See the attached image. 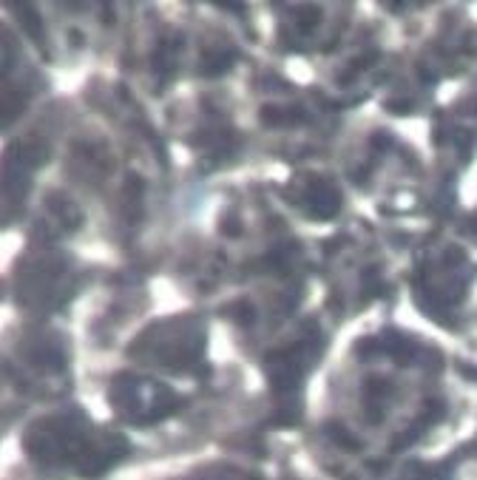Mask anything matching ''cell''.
Instances as JSON below:
<instances>
[{"label": "cell", "instance_id": "obj_1", "mask_svg": "<svg viewBox=\"0 0 477 480\" xmlns=\"http://www.w3.org/2000/svg\"><path fill=\"white\" fill-rule=\"evenodd\" d=\"M327 432H330V435H336V440H338L341 446H349V449H358V443L352 440V435H349L347 429H341V427H336V424H330V427H327Z\"/></svg>", "mask_w": 477, "mask_h": 480}]
</instances>
